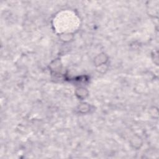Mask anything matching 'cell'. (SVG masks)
Returning a JSON list of instances; mask_svg holds the SVG:
<instances>
[{
	"mask_svg": "<svg viewBox=\"0 0 159 159\" xmlns=\"http://www.w3.org/2000/svg\"><path fill=\"white\" fill-rule=\"evenodd\" d=\"M130 144L134 148L138 149L142 145V140L139 136L134 135L131 138Z\"/></svg>",
	"mask_w": 159,
	"mask_h": 159,
	"instance_id": "3",
	"label": "cell"
},
{
	"mask_svg": "<svg viewBox=\"0 0 159 159\" xmlns=\"http://www.w3.org/2000/svg\"><path fill=\"white\" fill-rule=\"evenodd\" d=\"M88 91L87 89L83 88V87H80L77 88L75 91V94L76 96H77L78 98L83 100L85 99L88 96Z\"/></svg>",
	"mask_w": 159,
	"mask_h": 159,
	"instance_id": "2",
	"label": "cell"
},
{
	"mask_svg": "<svg viewBox=\"0 0 159 159\" xmlns=\"http://www.w3.org/2000/svg\"><path fill=\"white\" fill-rule=\"evenodd\" d=\"M90 110V106L86 102H83L78 106V111L81 114H86Z\"/></svg>",
	"mask_w": 159,
	"mask_h": 159,
	"instance_id": "4",
	"label": "cell"
},
{
	"mask_svg": "<svg viewBox=\"0 0 159 159\" xmlns=\"http://www.w3.org/2000/svg\"><path fill=\"white\" fill-rule=\"evenodd\" d=\"M108 61V56L106 53L102 52L97 55L94 58V64L96 67H101L106 64Z\"/></svg>",
	"mask_w": 159,
	"mask_h": 159,
	"instance_id": "1",
	"label": "cell"
},
{
	"mask_svg": "<svg viewBox=\"0 0 159 159\" xmlns=\"http://www.w3.org/2000/svg\"><path fill=\"white\" fill-rule=\"evenodd\" d=\"M60 39L63 42H69L73 39V35L71 33H63L60 34Z\"/></svg>",
	"mask_w": 159,
	"mask_h": 159,
	"instance_id": "5",
	"label": "cell"
}]
</instances>
